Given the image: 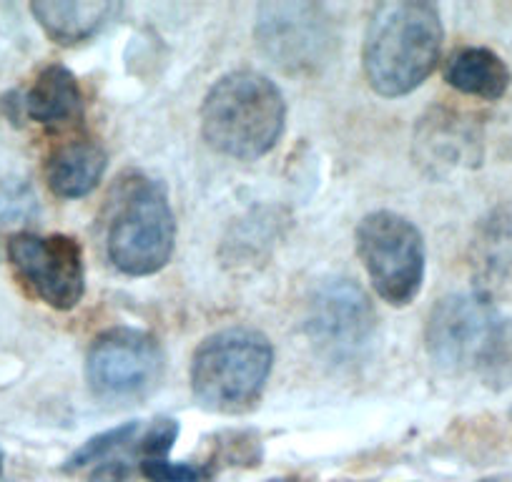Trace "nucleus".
Returning a JSON list of instances; mask_svg holds the SVG:
<instances>
[{
	"label": "nucleus",
	"instance_id": "obj_1",
	"mask_svg": "<svg viewBox=\"0 0 512 482\" xmlns=\"http://www.w3.org/2000/svg\"><path fill=\"white\" fill-rule=\"evenodd\" d=\"M440 11L422 0H392L372 11L364 33V76L384 98H400L420 88L442 53Z\"/></svg>",
	"mask_w": 512,
	"mask_h": 482
},
{
	"label": "nucleus",
	"instance_id": "obj_2",
	"mask_svg": "<svg viewBox=\"0 0 512 482\" xmlns=\"http://www.w3.org/2000/svg\"><path fill=\"white\" fill-rule=\"evenodd\" d=\"M287 106L282 91L256 71H231L209 88L201 134L219 154L239 161L267 156L282 139Z\"/></svg>",
	"mask_w": 512,
	"mask_h": 482
},
{
	"label": "nucleus",
	"instance_id": "obj_3",
	"mask_svg": "<svg viewBox=\"0 0 512 482\" xmlns=\"http://www.w3.org/2000/svg\"><path fill=\"white\" fill-rule=\"evenodd\" d=\"M176 219L159 181L128 171L116 181L108 201L106 252L118 272L151 277L174 254Z\"/></svg>",
	"mask_w": 512,
	"mask_h": 482
},
{
	"label": "nucleus",
	"instance_id": "obj_4",
	"mask_svg": "<svg viewBox=\"0 0 512 482\" xmlns=\"http://www.w3.org/2000/svg\"><path fill=\"white\" fill-rule=\"evenodd\" d=\"M274 367V347L262 332L229 327L201 342L191 362V390L199 405L219 415L251 410Z\"/></svg>",
	"mask_w": 512,
	"mask_h": 482
},
{
	"label": "nucleus",
	"instance_id": "obj_5",
	"mask_svg": "<svg viewBox=\"0 0 512 482\" xmlns=\"http://www.w3.org/2000/svg\"><path fill=\"white\" fill-rule=\"evenodd\" d=\"M357 254L372 287L392 307H407L425 282V241L407 216L372 211L357 226Z\"/></svg>",
	"mask_w": 512,
	"mask_h": 482
},
{
	"label": "nucleus",
	"instance_id": "obj_6",
	"mask_svg": "<svg viewBox=\"0 0 512 482\" xmlns=\"http://www.w3.org/2000/svg\"><path fill=\"white\" fill-rule=\"evenodd\" d=\"M254 36L264 56L289 76H314L332 61L337 48L332 18L322 6L304 0L259 6Z\"/></svg>",
	"mask_w": 512,
	"mask_h": 482
},
{
	"label": "nucleus",
	"instance_id": "obj_7",
	"mask_svg": "<svg viewBox=\"0 0 512 482\" xmlns=\"http://www.w3.org/2000/svg\"><path fill=\"white\" fill-rule=\"evenodd\" d=\"M164 377V349L149 332L116 327L93 339L86 357V380L103 402H141Z\"/></svg>",
	"mask_w": 512,
	"mask_h": 482
},
{
	"label": "nucleus",
	"instance_id": "obj_8",
	"mask_svg": "<svg viewBox=\"0 0 512 482\" xmlns=\"http://www.w3.org/2000/svg\"><path fill=\"white\" fill-rule=\"evenodd\" d=\"M307 337L329 365H354L372 347L377 312L372 299L349 279H329L314 289L307 307Z\"/></svg>",
	"mask_w": 512,
	"mask_h": 482
},
{
	"label": "nucleus",
	"instance_id": "obj_9",
	"mask_svg": "<svg viewBox=\"0 0 512 482\" xmlns=\"http://www.w3.org/2000/svg\"><path fill=\"white\" fill-rule=\"evenodd\" d=\"M8 259L33 297L53 309L78 307L86 292V267L78 241L63 234L21 231L8 239Z\"/></svg>",
	"mask_w": 512,
	"mask_h": 482
},
{
	"label": "nucleus",
	"instance_id": "obj_10",
	"mask_svg": "<svg viewBox=\"0 0 512 482\" xmlns=\"http://www.w3.org/2000/svg\"><path fill=\"white\" fill-rule=\"evenodd\" d=\"M500 319L485 294H450L432 307L425 344L432 362L450 372H475L477 357Z\"/></svg>",
	"mask_w": 512,
	"mask_h": 482
},
{
	"label": "nucleus",
	"instance_id": "obj_11",
	"mask_svg": "<svg viewBox=\"0 0 512 482\" xmlns=\"http://www.w3.org/2000/svg\"><path fill=\"white\" fill-rule=\"evenodd\" d=\"M31 13L48 38L61 46H73L96 36L116 16L118 6L108 0H36Z\"/></svg>",
	"mask_w": 512,
	"mask_h": 482
},
{
	"label": "nucleus",
	"instance_id": "obj_12",
	"mask_svg": "<svg viewBox=\"0 0 512 482\" xmlns=\"http://www.w3.org/2000/svg\"><path fill=\"white\" fill-rule=\"evenodd\" d=\"M108 159L93 141H68L56 146L46 161V181L61 199H83L101 184Z\"/></svg>",
	"mask_w": 512,
	"mask_h": 482
},
{
	"label": "nucleus",
	"instance_id": "obj_13",
	"mask_svg": "<svg viewBox=\"0 0 512 482\" xmlns=\"http://www.w3.org/2000/svg\"><path fill=\"white\" fill-rule=\"evenodd\" d=\"M23 113L36 124L61 129L73 124L83 111V96L76 76L66 66H48L23 96Z\"/></svg>",
	"mask_w": 512,
	"mask_h": 482
},
{
	"label": "nucleus",
	"instance_id": "obj_14",
	"mask_svg": "<svg viewBox=\"0 0 512 482\" xmlns=\"http://www.w3.org/2000/svg\"><path fill=\"white\" fill-rule=\"evenodd\" d=\"M445 81L465 96L497 101L510 88V68L490 48H462L447 61Z\"/></svg>",
	"mask_w": 512,
	"mask_h": 482
},
{
	"label": "nucleus",
	"instance_id": "obj_15",
	"mask_svg": "<svg viewBox=\"0 0 512 482\" xmlns=\"http://www.w3.org/2000/svg\"><path fill=\"white\" fill-rule=\"evenodd\" d=\"M475 372L495 390H512V319H497L477 357Z\"/></svg>",
	"mask_w": 512,
	"mask_h": 482
},
{
	"label": "nucleus",
	"instance_id": "obj_16",
	"mask_svg": "<svg viewBox=\"0 0 512 482\" xmlns=\"http://www.w3.org/2000/svg\"><path fill=\"white\" fill-rule=\"evenodd\" d=\"M136 435H139V422H126V425L113 427V430L108 432H101V435L91 437L83 447H78V450L68 457L63 470L76 472L88 465H101V462L111 460L113 452L123 450L128 442H134Z\"/></svg>",
	"mask_w": 512,
	"mask_h": 482
},
{
	"label": "nucleus",
	"instance_id": "obj_17",
	"mask_svg": "<svg viewBox=\"0 0 512 482\" xmlns=\"http://www.w3.org/2000/svg\"><path fill=\"white\" fill-rule=\"evenodd\" d=\"M141 472L149 482H204L209 470L194 462H169L164 460H144Z\"/></svg>",
	"mask_w": 512,
	"mask_h": 482
},
{
	"label": "nucleus",
	"instance_id": "obj_18",
	"mask_svg": "<svg viewBox=\"0 0 512 482\" xmlns=\"http://www.w3.org/2000/svg\"><path fill=\"white\" fill-rule=\"evenodd\" d=\"M176 440H179V422L166 420L164 417V420H156L154 425L139 437L136 452H139L144 460H164Z\"/></svg>",
	"mask_w": 512,
	"mask_h": 482
},
{
	"label": "nucleus",
	"instance_id": "obj_19",
	"mask_svg": "<svg viewBox=\"0 0 512 482\" xmlns=\"http://www.w3.org/2000/svg\"><path fill=\"white\" fill-rule=\"evenodd\" d=\"M131 475V467H128L126 457H116V460H106L93 470L91 482H123Z\"/></svg>",
	"mask_w": 512,
	"mask_h": 482
},
{
	"label": "nucleus",
	"instance_id": "obj_20",
	"mask_svg": "<svg viewBox=\"0 0 512 482\" xmlns=\"http://www.w3.org/2000/svg\"><path fill=\"white\" fill-rule=\"evenodd\" d=\"M31 199H23V191H8L0 196V224H13L16 216H26Z\"/></svg>",
	"mask_w": 512,
	"mask_h": 482
},
{
	"label": "nucleus",
	"instance_id": "obj_21",
	"mask_svg": "<svg viewBox=\"0 0 512 482\" xmlns=\"http://www.w3.org/2000/svg\"><path fill=\"white\" fill-rule=\"evenodd\" d=\"M3 465H6V457H3V450H0V475H3Z\"/></svg>",
	"mask_w": 512,
	"mask_h": 482
}]
</instances>
